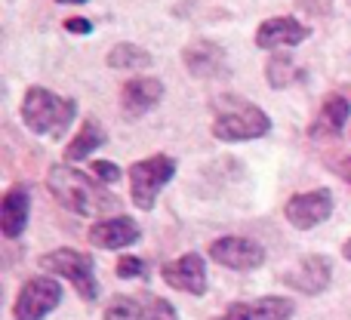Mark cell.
Returning <instances> with one entry per match:
<instances>
[{
  "label": "cell",
  "instance_id": "cell-18",
  "mask_svg": "<svg viewBox=\"0 0 351 320\" xmlns=\"http://www.w3.org/2000/svg\"><path fill=\"white\" fill-rule=\"evenodd\" d=\"M105 139H108V136H105V130L90 117V121L80 127V133L74 136V142L65 148V158H68V160H84V158H90L93 148H102Z\"/></svg>",
  "mask_w": 351,
  "mask_h": 320
},
{
  "label": "cell",
  "instance_id": "cell-14",
  "mask_svg": "<svg viewBox=\"0 0 351 320\" xmlns=\"http://www.w3.org/2000/svg\"><path fill=\"white\" fill-rule=\"evenodd\" d=\"M293 315V302L280 296L256 299V302H237L231 305L219 320H287Z\"/></svg>",
  "mask_w": 351,
  "mask_h": 320
},
{
  "label": "cell",
  "instance_id": "cell-24",
  "mask_svg": "<svg viewBox=\"0 0 351 320\" xmlns=\"http://www.w3.org/2000/svg\"><path fill=\"white\" fill-rule=\"evenodd\" d=\"M93 173H96L99 182H108V185L121 179V169H117L114 163H108V160H96V163H93Z\"/></svg>",
  "mask_w": 351,
  "mask_h": 320
},
{
  "label": "cell",
  "instance_id": "cell-22",
  "mask_svg": "<svg viewBox=\"0 0 351 320\" xmlns=\"http://www.w3.org/2000/svg\"><path fill=\"white\" fill-rule=\"evenodd\" d=\"M145 320H179V315H176V308L167 299H154L145 311Z\"/></svg>",
  "mask_w": 351,
  "mask_h": 320
},
{
  "label": "cell",
  "instance_id": "cell-7",
  "mask_svg": "<svg viewBox=\"0 0 351 320\" xmlns=\"http://www.w3.org/2000/svg\"><path fill=\"white\" fill-rule=\"evenodd\" d=\"M284 212H287L293 228L308 231V228H315V225H321L330 219V212H333V194H330L327 188L308 191V194H296V197L287 204Z\"/></svg>",
  "mask_w": 351,
  "mask_h": 320
},
{
  "label": "cell",
  "instance_id": "cell-6",
  "mask_svg": "<svg viewBox=\"0 0 351 320\" xmlns=\"http://www.w3.org/2000/svg\"><path fill=\"white\" fill-rule=\"evenodd\" d=\"M62 302V286L53 278H34L22 286L16 299V320H43Z\"/></svg>",
  "mask_w": 351,
  "mask_h": 320
},
{
  "label": "cell",
  "instance_id": "cell-5",
  "mask_svg": "<svg viewBox=\"0 0 351 320\" xmlns=\"http://www.w3.org/2000/svg\"><path fill=\"white\" fill-rule=\"evenodd\" d=\"M40 268L68 278L74 284V290H77L86 302H93V299L99 296V284H96V274H93V259L86 253H77V249H56V253L43 256Z\"/></svg>",
  "mask_w": 351,
  "mask_h": 320
},
{
  "label": "cell",
  "instance_id": "cell-11",
  "mask_svg": "<svg viewBox=\"0 0 351 320\" xmlns=\"http://www.w3.org/2000/svg\"><path fill=\"white\" fill-rule=\"evenodd\" d=\"M164 99V84L158 77H133L121 93V108L127 117H142Z\"/></svg>",
  "mask_w": 351,
  "mask_h": 320
},
{
  "label": "cell",
  "instance_id": "cell-2",
  "mask_svg": "<svg viewBox=\"0 0 351 320\" xmlns=\"http://www.w3.org/2000/svg\"><path fill=\"white\" fill-rule=\"evenodd\" d=\"M271 130V121L262 108L253 102H243L237 96H219L216 102V123H213V136L222 142H247L259 139Z\"/></svg>",
  "mask_w": 351,
  "mask_h": 320
},
{
  "label": "cell",
  "instance_id": "cell-28",
  "mask_svg": "<svg viewBox=\"0 0 351 320\" xmlns=\"http://www.w3.org/2000/svg\"><path fill=\"white\" fill-rule=\"evenodd\" d=\"M59 3H86V0H59Z\"/></svg>",
  "mask_w": 351,
  "mask_h": 320
},
{
  "label": "cell",
  "instance_id": "cell-8",
  "mask_svg": "<svg viewBox=\"0 0 351 320\" xmlns=\"http://www.w3.org/2000/svg\"><path fill=\"white\" fill-rule=\"evenodd\" d=\"M210 259H216L219 265L231 268V271H253L265 262L259 243L247 241V237H222L210 247Z\"/></svg>",
  "mask_w": 351,
  "mask_h": 320
},
{
  "label": "cell",
  "instance_id": "cell-16",
  "mask_svg": "<svg viewBox=\"0 0 351 320\" xmlns=\"http://www.w3.org/2000/svg\"><path fill=\"white\" fill-rule=\"evenodd\" d=\"M185 65L194 77H216L225 68V53L210 40H197L185 49Z\"/></svg>",
  "mask_w": 351,
  "mask_h": 320
},
{
  "label": "cell",
  "instance_id": "cell-9",
  "mask_svg": "<svg viewBox=\"0 0 351 320\" xmlns=\"http://www.w3.org/2000/svg\"><path fill=\"white\" fill-rule=\"evenodd\" d=\"M164 280L173 290L191 293V296H204L206 293V268L197 253H185L182 259L164 265Z\"/></svg>",
  "mask_w": 351,
  "mask_h": 320
},
{
  "label": "cell",
  "instance_id": "cell-23",
  "mask_svg": "<svg viewBox=\"0 0 351 320\" xmlns=\"http://www.w3.org/2000/svg\"><path fill=\"white\" fill-rule=\"evenodd\" d=\"M142 271H145V265H142V259H136V256H123V259L117 262V274H121V278H139Z\"/></svg>",
  "mask_w": 351,
  "mask_h": 320
},
{
  "label": "cell",
  "instance_id": "cell-21",
  "mask_svg": "<svg viewBox=\"0 0 351 320\" xmlns=\"http://www.w3.org/2000/svg\"><path fill=\"white\" fill-rule=\"evenodd\" d=\"M105 320H145V317H142L139 302H133V299H114L105 308Z\"/></svg>",
  "mask_w": 351,
  "mask_h": 320
},
{
  "label": "cell",
  "instance_id": "cell-15",
  "mask_svg": "<svg viewBox=\"0 0 351 320\" xmlns=\"http://www.w3.org/2000/svg\"><path fill=\"white\" fill-rule=\"evenodd\" d=\"M28 212H31V194L28 188L16 185L6 191L3 206H0V228L6 237H19L28 225Z\"/></svg>",
  "mask_w": 351,
  "mask_h": 320
},
{
  "label": "cell",
  "instance_id": "cell-26",
  "mask_svg": "<svg viewBox=\"0 0 351 320\" xmlns=\"http://www.w3.org/2000/svg\"><path fill=\"white\" fill-rule=\"evenodd\" d=\"M339 175H342V179H346V182H351V158L339 163Z\"/></svg>",
  "mask_w": 351,
  "mask_h": 320
},
{
  "label": "cell",
  "instance_id": "cell-3",
  "mask_svg": "<svg viewBox=\"0 0 351 320\" xmlns=\"http://www.w3.org/2000/svg\"><path fill=\"white\" fill-rule=\"evenodd\" d=\"M77 114V102L74 99H62L56 93L43 90V86H31L25 93L22 102V121L28 130L40 136H62L68 130V123Z\"/></svg>",
  "mask_w": 351,
  "mask_h": 320
},
{
  "label": "cell",
  "instance_id": "cell-27",
  "mask_svg": "<svg viewBox=\"0 0 351 320\" xmlns=\"http://www.w3.org/2000/svg\"><path fill=\"white\" fill-rule=\"evenodd\" d=\"M342 256H346V259H348V262H351V241H348V243H346V247H342Z\"/></svg>",
  "mask_w": 351,
  "mask_h": 320
},
{
  "label": "cell",
  "instance_id": "cell-25",
  "mask_svg": "<svg viewBox=\"0 0 351 320\" xmlns=\"http://www.w3.org/2000/svg\"><path fill=\"white\" fill-rule=\"evenodd\" d=\"M65 28L71 31V34H90V22H86V19H68L65 22Z\"/></svg>",
  "mask_w": 351,
  "mask_h": 320
},
{
  "label": "cell",
  "instance_id": "cell-10",
  "mask_svg": "<svg viewBox=\"0 0 351 320\" xmlns=\"http://www.w3.org/2000/svg\"><path fill=\"white\" fill-rule=\"evenodd\" d=\"M308 25L296 22V19H268V22L259 25V31H256V47L259 49H280V47H296V43H302L305 37H308Z\"/></svg>",
  "mask_w": 351,
  "mask_h": 320
},
{
  "label": "cell",
  "instance_id": "cell-17",
  "mask_svg": "<svg viewBox=\"0 0 351 320\" xmlns=\"http://www.w3.org/2000/svg\"><path fill=\"white\" fill-rule=\"evenodd\" d=\"M348 114H351L348 99L330 96L327 102H324L321 114H317V123L311 127V136H336V133H342V130H346Z\"/></svg>",
  "mask_w": 351,
  "mask_h": 320
},
{
  "label": "cell",
  "instance_id": "cell-12",
  "mask_svg": "<svg viewBox=\"0 0 351 320\" xmlns=\"http://www.w3.org/2000/svg\"><path fill=\"white\" fill-rule=\"evenodd\" d=\"M330 271H333V265L327 256H308L296 271L284 274V284L293 286L296 293H305V296H317L321 290H327Z\"/></svg>",
  "mask_w": 351,
  "mask_h": 320
},
{
  "label": "cell",
  "instance_id": "cell-1",
  "mask_svg": "<svg viewBox=\"0 0 351 320\" xmlns=\"http://www.w3.org/2000/svg\"><path fill=\"white\" fill-rule=\"evenodd\" d=\"M47 188L56 194L65 210L77 212V216H102V212L117 210V197L108 191H102L99 179H90L86 173L71 167H53L47 175Z\"/></svg>",
  "mask_w": 351,
  "mask_h": 320
},
{
  "label": "cell",
  "instance_id": "cell-19",
  "mask_svg": "<svg viewBox=\"0 0 351 320\" xmlns=\"http://www.w3.org/2000/svg\"><path fill=\"white\" fill-rule=\"evenodd\" d=\"M108 65L117 68V71H145L152 65V53H145L136 43H117L108 53Z\"/></svg>",
  "mask_w": 351,
  "mask_h": 320
},
{
  "label": "cell",
  "instance_id": "cell-4",
  "mask_svg": "<svg viewBox=\"0 0 351 320\" xmlns=\"http://www.w3.org/2000/svg\"><path fill=\"white\" fill-rule=\"evenodd\" d=\"M176 173V160L167 154H154L148 160H139L130 167V194H133V204L139 210H152L158 191L173 179Z\"/></svg>",
  "mask_w": 351,
  "mask_h": 320
},
{
  "label": "cell",
  "instance_id": "cell-13",
  "mask_svg": "<svg viewBox=\"0 0 351 320\" xmlns=\"http://www.w3.org/2000/svg\"><path fill=\"white\" fill-rule=\"evenodd\" d=\"M139 241V225L127 216L108 219V222H96L90 228V243L102 249H123L130 243Z\"/></svg>",
  "mask_w": 351,
  "mask_h": 320
},
{
  "label": "cell",
  "instance_id": "cell-20",
  "mask_svg": "<svg viewBox=\"0 0 351 320\" xmlns=\"http://www.w3.org/2000/svg\"><path fill=\"white\" fill-rule=\"evenodd\" d=\"M293 77H296V68H293V62L287 59V56H274L271 62H268V84L271 86H290Z\"/></svg>",
  "mask_w": 351,
  "mask_h": 320
}]
</instances>
